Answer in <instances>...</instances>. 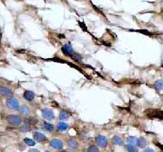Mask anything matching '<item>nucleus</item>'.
Instances as JSON below:
<instances>
[{
	"instance_id": "obj_1",
	"label": "nucleus",
	"mask_w": 163,
	"mask_h": 152,
	"mask_svg": "<svg viewBox=\"0 0 163 152\" xmlns=\"http://www.w3.org/2000/svg\"><path fill=\"white\" fill-rule=\"evenodd\" d=\"M7 119H8V123L13 125V126H19L21 123V122H22V119H21L20 116L16 115H8Z\"/></svg>"
},
{
	"instance_id": "obj_2",
	"label": "nucleus",
	"mask_w": 163,
	"mask_h": 152,
	"mask_svg": "<svg viewBox=\"0 0 163 152\" xmlns=\"http://www.w3.org/2000/svg\"><path fill=\"white\" fill-rule=\"evenodd\" d=\"M7 106L8 108H10L12 110H18L20 108L18 100L16 98H14V97H10L7 100Z\"/></svg>"
},
{
	"instance_id": "obj_3",
	"label": "nucleus",
	"mask_w": 163,
	"mask_h": 152,
	"mask_svg": "<svg viewBox=\"0 0 163 152\" xmlns=\"http://www.w3.org/2000/svg\"><path fill=\"white\" fill-rule=\"evenodd\" d=\"M145 114L152 118L162 119V111L161 110H146Z\"/></svg>"
},
{
	"instance_id": "obj_4",
	"label": "nucleus",
	"mask_w": 163,
	"mask_h": 152,
	"mask_svg": "<svg viewBox=\"0 0 163 152\" xmlns=\"http://www.w3.org/2000/svg\"><path fill=\"white\" fill-rule=\"evenodd\" d=\"M42 115L43 116V118L47 120H53L55 118L54 113L52 110H50L48 108H45L42 111Z\"/></svg>"
},
{
	"instance_id": "obj_5",
	"label": "nucleus",
	"mask_w": 163,
	"mask_h": 152,
	"mask_svg": "<svg viewBox=\"0 0 163 152\" xmlns=\"http://www.w3.org/2000/svg\"><path fill=\"white\" fill-rule=\"evenodd\" d=\"M95 140H96V143L98 146H100L101 147H105L108 145V140L104 136H98Z\"/></svg>"
},
{
	"instance_id": "obj_6",
	"label": "nucleus",
	"mask_w": 163,
	"mask_h": 152,
	"mask_svg": "<svg viewBox=\"0 0 163 152\" xmlns=\"http://www.w3.org/2000/svg\"><path fill=\"white\" fill-rule=\"evenodd\" d=\"M62 51H63V53L66 55V56H70L71 57L74 53L73 48L71 47L70 44H65L62 47Z\"/></svg>"
},
{
	"instance_id": "obj_7",
	"label": "nucleus",
	"mask_w": 163,
	"mask_h": 152,
	"mask_svg": "<svg viewBox=\"0 0 163 152\" xmlns=\"http://www.w3.org/2000/svg\"><path fill=\"white\" fill-rule=\"evenodd\" d=\"M51 146H52L54 149H56V150H61L63 148V143L62 141H60L59 139H53L50 141Z\"/></svg>"
},
{
	"instance_id": "obj_8",
	"label": "nucleus",
	"mask_w": 163,
	"mask_h": 152,
	"mask_svg": "<svg viewBox=\"0 0 163 152\" xmlns=\"http://www.w3.org/2000/svg\"><path fill=\"white\" fill-rule=\"evenodd\" d=\"M0 93L3 96L8 97H11L13 94L12 91L11 89H9L7 87H0Z\"/></svg>"
},
{
	"instance_id": "obj_9",
	"label": "nucleus",
	"mask_w": 163,
	"mask_h": 152,
	"mask_svg": "<svg viewBox=\"0 0 163 152\" xmlns=\"http://www.w3.org/2000/svg\"><path fill=\"white\" fill-rule=\"evenodd\" d=\"M33 138L38 142H43L45 141H47V137H45V135L42 134L40 132H34L33 133Z\"/></svg>"
},
{
	"instance_id": "obj_10",
	"label": "nucleus",
	"mask_w": 163,
	"mask_h": 152,
	"mask_svg": "<svg viewBox=\"0 0 163 152\" xmlns=\"http://www.w3.org/2000/svg\"><path fill=\"white\" fill-rule=\"evenodd\" d=\"M35 97V93L32 91H25L24 92V98L27 101H32Z\"/></svg>"
},
{
	"instance_id": "obj_11",
	"label": "nucleus",
	"mask_w": 163,
	"mask_h": 152,
	"mask_svg": "<svg viewBox=\"0 0 163 152\" xmlns=\"http://www.w3.org/2000/svg\"><path fill=\"white\" fill-rule=\"evenodd\" d=\"M24 123L26 125H35L38 123V119L34 117H28L24 119Z\"/></svg>"
},
{
	"instance_id": "obj_12",
	"label": "nucleus",
	"mask_w": 163,
	"mask_h": 152,
	"mask_svg": "<svg viewBox=\"0 0 163 152\" xmlns=\"http://www.w3.org/2000/svg\"><path fill=\"white\" fill-rule=\"evenodd\" d=\"M19 111L20 114L23 115H28L29 114V109L26 106H21L19 108Z\"/></svg>"
},
{
	"instance_id": "obj_13",
	"label": "nucleus",
	"mask_w": 163,
	"mask_h": 152,
	"mask_svg": "<svg viewBox=\"0 0 163 152\" xmlns=\"http://www.w3.org/2000/svg\"><path fill=\"white\" fill-rule=\"evenodd\" d=\"M68 127H69V125L66 123H64V122L59 123L58 126H57V128H58L59 131H65Z\"/></svg>"
},
{
	"instance_id": "obj_14",
	"label": "nucleus",
	"mask_w": 163,
	"mask_h": 152,
	"mask_svg": "<svg viewBox=\"0 0 163 152\" xmlns=\"http://www.w3.org/2000/svg\"><path fill=\"white\" fill-rule=\"evenodd\" d=\"M136 145H138L139 147L140 148L144 147L146 146V140L144 139L143 137H140V138H139L137 140V144Z\"/></svg>"
},
{
	"instance_id": "obj_15",
	"label": "nucleus",
	"mask_w": 163,
	"mask_h": 152,
	"mask_svg": "<svg viewBox=\"0 0 163 152\" xmlns=\"http://www.w3.org/2000/svg\"><path fill=\"white\" fill-rule=\"evenodd\" d=\"M69 114L68 112H66L65 111H61V113H60V119L61 120H67V119H69Z\"/></svg>"
},
{
	"instance_id": "obj_16",
	"label": "nucleus",
	"mask_w": 163,
	"mask_h": 152,
	"mask_svg": "<svg viewBox=\"0 0 163 152\" xmlns=\"http://www.w3.org/2000/svg\"><path fill=\"white\" fill-rule=\"evenodd\" d=\"M137 140L138 139H137L135 137H129L127 138V142L129 143V145L134 146V145L137 144Z\"/></svg>"
},
{
	"instance_id": "obj_17",
	"label": "nucleus",
	"mask_w": 163,
	"mask_h": 152,
	"mask_svg": "<svg viewBox=\"0 0 163 152\" xmlns=\"http://www.w3.org/2000/svg\"><path fill=\"white\" fill-rule=\"evenodd\" d=\"M162 80H157V82H155L154 88L157 91L162 90Z\"/></svg>"
},
{
	"instance_id": "obj_18",
	"label": "nucleus",
	"mask_w": 163,
	"mask_h": 152,
	"mask_svg": "<svg viewBox=\"0 0 163 152\" xmlns=\"http://www.w3.org/2000/svg\"><path fill=\"white\" fill-rule=\"evenodd\" d=\"M113 142H114L115 145H122L123 144V140L121 138V137H114V138H113Z\"/></svg>"
},
{
	"instance_id": "obj_19",
	"label": "nucleus",
	"mask_w": 163,
	"mask_h": 152,
	"mask_svg": "<svg viewBox=\"0 0 163 152\" xmlns=\"http://www.w3.org/2000/svg\"><path fill=\"white\" fill-rule=\"evenodd\" d=\"M68 144H69V146H71L72 148H77L78 146V143H77V141H75V140L73 139L69 140Z\"/></svg>"
},
{
	"instance_id": "obj_20",
	"label": "nucleus",
	"mask_w": 163,
	"mask_h": 152,
	"mask_svg": "<svg viewBox=\"0 0 163 152\" xmlns=\"http://www.w3.org/2000/svg\"><path fill=\"white\" fill-rule=\"evenodd\" d=\"M43 127H44L47 131H50V132L54 131V126H53L52 124H51V123H45L44 125H43Z\"/></svg>"
},
{
	"instance_id": "obj_21",
	"label": "nucleus",
	"mask_w": 163,
	"mask_h": 152,
	"mask_svg": "<svg viewBox=\"0 0 163 152\" xmlns=\"http://www.w3.org/2000/svg\"><path fill=\"white\" fill-rule=\"evenodd\" d=\"M24 143H26V145L28 146H33L35 145V141L32 139H29V138H25L24 139Z\"/></svg>"
},
{
	"instance_id": "obj_22",
	"label": "nucleus",
	"mask_w": 163,
	"mask_h": 152,
	"mask_svg": "<svg viewBox=\"0 0 163 152\" xmlns=\"http://www.w3.org/2000/svg\"><path fill=\"white\" fill-rule=\"evenodd\" d=\"M126 150L128 151V152H139L138 150L136 148L133 146H130V145H127L126 146Z\"/></svg>"
},
{
	"instance_id": "obj_23",
	"label": "nucleus",
	"mask_w": 163,
	"mask_h": 152,
	"mask_svg": "<svg viewBox=\"0 0 163 152\" xmlns=\"http://www.w3.org/2000/svg\"><path fill=\"white\" fill-rule=\"evenodd\" d=\"M71 57H72L73 59H74L75 61H77V62H81L82 60V58L81 56L77 53H73Z\"/></svg>"
},
{
	"instance_id": "obj_24",
	"label": "nucleus",
	"mask_w": 163,
	"mask_h": 152,
	"mask_svg": "<svg viewBox=\"0 0 163 152\" xmlns=\"http://www.w3.org/2000/svg\"><path fill=\"white\" fill-rule=\"evenodd\" d=\"M87 152H99V149L95 146H91L87 149Z\"/></svg>"
},
{
	"instance_id": "obj_25",
	"label": "nucleus",
	"mask_w": 163,
	"mask_h": 152,
	"mask_svg": "<svg viewBox=\"0 0 163 152\" xmlns=\"http://www.w3.org/2000/svg\"><path fill=\"white\" fill-rule=\"evenodd\" d=\"M30 127L29 126V125H26V124H24L23 127L20 128V132H29L30 131Z\"/></svg>"
},
{
	"instance_id": "obj_26",
	"label": "nucleus",
	"mask_w": 163,
	"mask_h": 152,
	"mask_svg": "<svg viewBox=\"0 0 163 152\" xmlns=\"http://www.w3.org/2000/svg\"><path fill=\"white\" fill-rule=\"evenodd\" d=\"M139 33H143V34H148V35H150L151 34L148 31V30H139Z\"/></svg>"
},
{
	"instance_id": "obj_27",
	"label": "nucleus",
	"mask_w": 163,
	"mask_h": 152,
	"mask_svg": "<svg viewBox=\"0 0 163 152\" xmlns=\"http://www.w3.org/2000/svg\"><path fill=\"white\" fill-rule=\"evenodd\" d=\"M28 152H39V151L36 150V149H32V150H29Z\"/></svg>"
},
{
	"instance_id": "obj_28",
	"label": "nucleus",
	"mask_w": 163,
	"mask_h": 152,
	"mask_svg": "<svg viewBox=\"0 0 163 152\" xmlns=\"http://www.w3.org/2000/svg\"><path fill=\"white\" fill-rule=\"evenodd\" d=\"M143 152H154V151L152 150V149H147V150H145Z\"/></svg>"
},
{
	"instance_id": "obj_29",
	"label": "nucleus",
	"mask_w": 163,
	"mask_h": 152,
	"mask_svg": "<svg viewBox=\"0 0 163 152\" xmlns=\"http://www.w3.org/2000/svg\"><path fill=\"white\" fill-rule=\"evenodd\" d=\"M62 152H69V151H62Z\"/></svg>"
},
{
	"instance_id": "obj_30",
	"label": "nucleus",
	"mask_w": 163,
	"mask_h": 152,
	"mask_svg": "<svg viewBox=\"0 0 163 152\" xmlns=\"http://www.w3.org/2000/svg\"><path fill=\"white\" fill-rule=\"evenodd\" d=\"M47 152H48V151H47Z\"/></svg>"
}]
</instances>
